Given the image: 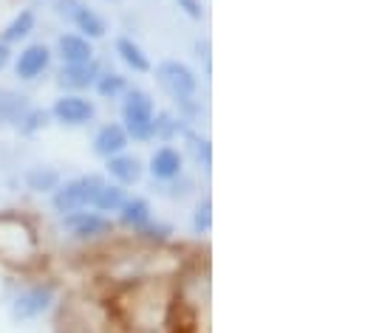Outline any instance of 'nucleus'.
Listing matches in <instances>:
<instances>
[{
  "label": "nucleus",
  "instance_id": "1",
  "mask_svg": "<svg viewBox=\"0 0 365 333\" xmlns=\"http://www.w3.org/2000/svg\"><path fill=\"white\" fill-rule=\"evenodd\" d=\"M122 116H125V127L133 139L139 142H148L153 136V99L145 93V90H130L128 99H125V107H122Z\"/></svg>",
  "mask_w": 365,
  "mask_h": 333
},
{
  "label": "nucleus",
  "instance_id": "24",
  "mask_svg": "<svg viewBox=\"0 0 365 333\" xmlns=\"http://www.w3.org/2000/svg\"><path fill=\"white\" fill-rule=\"evenodd\" d=\"M179 6H182V9L187 11V14H190V17H195V20H198V17L204 14V11H201V3H198V0H179Z\"/></svg>",
  "mask_w": 365,
  "mask_h": 333
},
{
  "label": "nucleus",
  "instance_id": "14",
  "mask_svg": "<svg viewBox=\"0 0 365 333\" xmlns=\"http://www.w3.org/2000/svg\"><path fill=\"white\" fill-rule=\"evenodd\" d=\"M108 172L113 178H119L122 184H133V181H139L142 166H139V162L133 156H110L108 159Z\"/></svg>",
  "mask_w": 365,
  "mask_h": 333
},
{
  "label": "nucleus",
  "instance_id": "6",
  "mask_svg": "<svg viewBox=\"0 0 365 333\" xmlns=\"http://www.w3.org/2000/svg\"><path fill=\"white\" fill-rule=\"evenodd\" d=\"M48 48L46 46H29L23 54H20V60H17V77L20 80H34V77H40L46 68H48Z\"/></svg>",
  "mask_w": 365,
  "mask_h": 333
},
{
  "label": "nucleus",
  "instance_id": "19",
  "mask_svg": "<svg viewBox=\"0 0 365 333\" xmlns=\"http://www.w3.org/2000/svg\"><path fill=\"white\" fill-rule=\"evenodd\" d=\"M29 186L34 189V192H48V189H57V184H60V175L54 172V169H46V166H37V169H31L29 172Z\"/></svg>",
  "mask_w": 365,
  "mask_h": 333
},
{
  "label": "nucleus",
  "instance_id": "3",
  "mask_svg": "<svg viewBox=\"0 0 365 333\" xmlns=\"http://www.w3.org/2000/svg\"><path fill=\"white\" fill-rule=\"evenodd\" d=\"M159 83L165 85L176 99H184V96H192L195 88H198V80L195 74L184 65V63H162L159 65Z\"/></svg>",
  "mask_w": 365,
  "mask_h": 333
},
{
  "label": "nucleus",
  "instance_id": "15",
  "mask_svg": "<svg viewBox=\"0 0 365 333\" xmlns=\"http://www.w3.org/2000/svg\"><path fill=\"white\" fill-rule=\"evenodd\" d=\"M96 80V68L91 63H83V65H66L63 74H60V83L68 85V88H88Z\"/></svg>",
  "mask_w": 365,
  "mask_h": 333
},
{
  "label": "nucleus",
  "instance_id": "23",
  "mask_svg": "<svg viewBox=\"0 0 365 333\" xmlns=\"http://www.w3.org/2000/svg\"><path fill=\"white\" fill-rule=\"evenodd\" d=\"M195 232H207L210 229V201H204V204H198V209H195Z\"/></svg>",
  "mask_w": 365,
  "mask_h": 333
},
{
  "label": "nucleus",
  "instance_id": "5",
  "mask_svg": "<svg viewBox=\"0 0 365 333\" xmlns=\"http://www.w3.org/2000/svg\"><path fill=\"white\" fill-rule=\"evenodd\" d=\"M54 116L63 125H86L93 119V105L80 96H63L54 102Z\"/></svg>",
  "mask_w": 365,
  "mask_h": 333
},
{
  "label": "nucleus",
  "instance_id": "13",
  "mask_svg": "<svg viewBox=\"0 0 365 333\" xmlns=\"http://www.w3.org/2000/svg\"><path fill=\"white\" fill-rule=\"evenodd\" d=\"M68 20H74L77 23V28L80 31H86L88 37H93V40H99V37H105V20L96 14V11H91L88 6H77V11L68 17Z\"/></svg>",
  "mask_w": 365,
  "mask_h": 333
},
{
  "label": "nucleus",
  "instance_id": "25",
  "mask_svg": "<svg viewBox=\"0 0 365 333\" xmlns=\"http://www.w3.org/2000/svg\"><path fill=\"white\" fill-rule=\"evenodd\" d=\"M9 60H11V51H9V46H6V43H0V68H6V65H9Z\"/></svg>",
  "mask_w": 365,
  "mask_h": 333
},
{
  "label": "nucleus",
  "instance_id": "12",
  "mask_svg": "<svg viewBox=\"0 0 365 333\" xmlns=\"http://www.w3.org/2000/svg\"><path fill=\"white\" fill-rule=\"evenodd\" d=\"M122 221L133 229H145L150 223V204L145 198H130L122 204Z\"/></svg>",
  "mask_w": 365,
  "mask_h": 333
},
{
  "label": "nucleus",
  "instance_id": "7",
  "mask_svg": "<svg viewBox=\"0 0 365 333\" xmlns=\"http://www.w3.org/2000/svg\"><path fill=\"white\" fill-rule=\"evenodd\" d=\"M66 226H68L77 238H93V235H102V232L110 229V223H108L102 215H96V212H71V215L66 218Z\"/></svg>",
  "mask_w": 365,
  "mask_h": 333
},
{
  "label": "nucleus",
  "instance_id": "2",
  "mask_svg": "<svg viewBox=\"0 0 365 333\" xmlns=\"http://www.w3.org/2000/svg\"><path fill=\"white\" fill-rule=\"evenodd\" d=\"M99 189H102L99 175H83V178L68 181L66 186L57 189V195H54V206H57V212H63V215L80 212V209L91 206L93 201H96Z\"/></svg>",
  "mask_w": 365,
  "mask_h": 333
},
{
  "label": "nucleus",
  "instance_id": "4",
  "mask_svg": "<svg viewBox=\"0 0 365 333\" xmlns=\"http://www.w3.org/2000/svg\"><path fill=\"white\" fill-rule=\"evenodd\" d=\"M51 300H54V291H51L48 285H34V288L23 291V294L14 300V317H17V319H34V317H40L43 311H48Z\"/></svg>",
  "mask_w": 365,
  "mask_h": 333
},
{
  "label": "nucleus",
  "instance_id": "18",
  "mask_svg": "<svg viewBox=\"0 0 365 333\" xmlns=\"http://www.w3.org/2000/svg\"><path fill=\"white\" fill-rule=\"evenodd\" d=\"M122 204H125L122 186H110V184H102V189H99V195L93 201V206L99 212H116V209H122Z\"/></svg>",
  "mask_w": 365,
  "mask_h": 333
},
{
  "label": "nucleus",
  "instance_id": "8",
  "mask_svg": "<svg viewBox=\"0 0 365 333\" xmlns=\"http://www.w3.org/2000/svg\"><path fill=\"white\" fill-rule=\"evenodd\" d=\"M125 147H128V136H125V130H122L119 125H105V127L96 133V139H93V150H96L99 156H105V159L119 156Z\"/></svg>",
  "mask_w": 365,
  "mask_h": 333
},
{
  "label": "nucleus",
  "instance_id": "16",
  "mask_svg": "<svg viewBox=\"0 0 365 333\" xmlns=\"http://www.w3.org/2000/svg\"><path fill=\"white\" fill-rule=\"evenodd\" d=\"M116 51H119V57L133 68V71H150V63H148V57L142 54V48L133 43V40H128V37H122L119 43H116Z\"/></svg>",
  "mask_w": 365,
  "mask_h": 333
},
{
  "label": "nucleus",
  "instance_id": "10",
  "mask_svg": "<svg viewBox=\"0 0 365 333\" xmlns=\"http://www.w3.org/2000/svg\"><path fill=\"white\" fill-rule=\"evenodd\" d=\"M150 172H153L156 178H162V181L176 178V175L182 172V153L173 150V147H162V150H156L153 159H150Z\"/></svg>",
  "mask_w": 365,
  "mask_h": 333
},
{
  "label": "nucleus",
  "instance_id": "11",
  "mask_svg": "<svg viewBox=\"0 0 365 333\" xmlns=\"http://www.w3.org/2000/svg\"><path fill=\"white\" fill-rule=\"evenodd\" d=\"M26 110H29L26 96L14 93V90H9V88H0V122H6V125H9V122H20Z\"/></svg>",
  "mask_w": 365,
  "mask_h": 333
},
{
  "label": "nucleus",
  "instance_id": "20",
  "mask_svg": "<svg viewBox=\"0 0 365 333\" xmlns=\"http://www.w3.org/2000/svg\"><path fill=\"white\" fill-rule=\"evenodd\" d=\"M96 88H99L102 96H110L113 99V96H119L125 90V77L122 74H105V77H99Z\"/></svg>",
  "mask_w": 365,
  "mask_h": 333
},
{
  "label": "nucleus",
  "instance_id": "17",
  "mask_svg": "<svg viewBox=\"0 0 365 333\" xmlns=\"http://www.w3.org/2000/svg\"><path fill=\"white\" fill-rule=\"evenodd\" d=\"M31 28H34V11L31 9H23L9 26H6V43H17V40H23V37H29L31 34Z\"/></svg>",
  "mask_w": 365,
  "mask_h": 333
},
{
  "label": "nucleus",
  "instance_id": "22",
  "mask_svg": "<svg viewBox=\"0 0 365 333\" xmlns=\"http://www.w3.org/2000/svg\"><path fill=\"white\" fill-rule=\"evenodd\" d=\"M17 125H20L26 133H31V130H37V127H43V125H46V113H43V110H26V113H23V119H20Z\"/></svg>",
  "mask_w": 365,
  "mask_h": 333
},
{
  "label": "nucleus",
  "instance_id": "21",
  "mask_svg": "<svg viewBox=\"0 0 365 333\" xmlns=\"http://www.w3.org/2000/svg\"><path fill=\"white\" fill-rule=\"evenodd\" d=\"M187 142H190L195 159L204 162V166H210V144H207V139H198L195 133H187Z\"/></svg>",
  "mask_w": 365,
  "mask_h": 333
},
{
  "label": "nucleus",
  "instance_id": "9",
  "mask_svg": "<svg viewBox=\"0 0 365 333\" xmlns=\"http://www.w3.org/2000/svg\"><path fill=\"white\" fill-rule=\"evenodd\" d=\"M91 43L80 34H63L60 37V57L68 63V65H83V63H91Z\"/></svg>",
  "mask_w": 365,
  "mask_h": 333
}]
</instances>
